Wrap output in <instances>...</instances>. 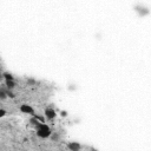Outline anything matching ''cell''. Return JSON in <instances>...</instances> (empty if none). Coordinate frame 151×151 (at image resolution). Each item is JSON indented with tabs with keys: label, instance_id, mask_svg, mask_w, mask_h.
I'll use <instances>...</instances> for the list:
<instances>
[{
	"label": "cell",
	"instance_id": "6",
	"mask_svg": "<svg viewBox=\"0 0 151 151\" xmlns=\"http://www.w3.org/2000/svg\"><path fill=\"white\" fill-rule=\"evenodd\" d=\"M91 151H97V150H91Z\"/></svg>",
	"mask_w": 151,
	"mask_h": 151
},
{
	"label": "cell",
	"instance_id": "3",
	"mask_svg": "<svg viewBox=\"0 0 151 151\" xmlns=\"http://www.w3.org/2000/svg\"><path fill=\"white\" fill-rule=\"evenodd\" d=\"M55 116H57V113H55V111H54L53 109L48 107V109H46V110H45V117H46L47 119L52 120V119H54V118H55Z\"/></svg>",
	"mask_w": 151,
	"mask_h": 151
},
{
	"label": "cell",
	"instance_id": "4",
	"mask_svg": "<svg viewBox=\"0 0 151 151\" xmlns=\"http://www.w3.org/2000/svg\"><path fill=\"white\" fill-rule=\"evenodd\" d=\"M67 147H68L71 151H79V150L81 149V145H80L79 143H77V142H70V143L67 144Z\"/></svg>",
	"mask_w": 151,
	"mask_h": 151
},
{
	"label": "cell",
	"instance_id": "5",
	"mask_svg": "<svg viewBox=\"0 0 151 151\" xmlns=\"http://www.w3.org/2000/svg\"><path fill=\"white\" fill-rule=\"evenodd\" d=\"M6 85L8 88H13L14 87V81L13 80H6Z\"/></svg>",
	"mask_w": 151,
	"mask_h": 151
},
{
	"label": "cell",
	"instance_id": "1",
	"mask_svg": "<svg viewBox=\"0 0 151 151\" xmlns=\"http://www.w3.org/2000/svg\"><path fill=\"white\" fill-rule=\"evenodd\" d=\"M37 134L40 137V138H47L51 136V129L47 124L45 123H41L39 125H37Z\"/></svg>",
	"mask_w": 151,
	"mask_h": 151
},
{
	"label": "cell",
	"instance_id": "2",
	"mask_svg": "<svg viewBox=\"0 0 151 151\" xmlns=\"http://www.w3.org/2000/svg\"><path fill=\"white\" fill-rule=\"evenodd\" d=\"M20 111L24 112V113L33 114V116H34V110H33V107H32L31 105H28V104H22V105L20 106Z\"/></svg>",
	"mask_w": 151,
	"mask_h": 151
}]
</instances>
